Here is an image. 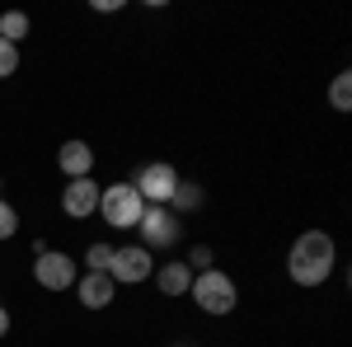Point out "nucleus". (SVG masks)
Listing matches in <instances>:
<instances>
[{"instance_id":"1","label":"nucleus","mask_w":352,"mask_h":347,"mask_svg":"<svg viewBox=\"0 0 352 347\" xmlns=\"http://www.w3.org/2000/svg\"><path fill=\"white\" fill-rule=\"evenodd\" d=\"M333 267H338L333 235H324V230H305V235H296L292 254H287V277H292L296 287H324Z\"/></svg>"},{"instance_id":"2","label":"nucleus","mask_w":352,"mask_h":347,"mask_svg":"<svg viewBox=\"0 0 352 347\" xmlns=\"http://www.w3.org/2000/svg\"><path fill=\"white\" fill-rule=\"evenodd\" d=\"M188 295L197 300V310H202V315H217V320H221V315H230V310L240 305V287H235L221 267L197 272V277H192V287H188Z\"/></svg>"},{"instance_id":"3","label":"nucleus","mask_w":352,"mask_h":347,"mask_svg":"<svg viewBox=\"0 0 352 347\" xmlns=\"http://www.w3.org/2000/svg\"><path fill=\"white\" fill-rule=\"evenodd\" d=\"M141 212H146V202H141V192L132 183H109L99 192V216L109 221L113 230H136Z\"/></svg>"},{"instance_id":"4","label":"nucleus","mask_w":352,"mask_h":347,"mask_svg":"<svg viewBox=\"0 0 352 347\" xmlns=\"http://www.w3.org/2000/svg\"><path fill=\"white\" fill-rule=\"evenodd\" d=\"M136 192H141V202L146 207H169V197H174V188H179V169L164 160H151L136 169Z\"/></svg>"},{"instance_id":"5","label":"nucleus","mask_w":352,"mask_h":347,"mask_svg":"<svg viewBox=\"0 0 352 347\" xmlns=\"http://www.w3.org/2000/svg\"><path fill=\"white\" fill-rule=\"evenodd\" d=\"M151 272H155V254H151V249H141V244L113 249L109 277L118 282V287H141V282H151Z\"/></svg>"},{"instance_id":"6","label":"nucleus","mask_w":352,"mask_h":347,"mask_svg":"<svg viewBox=\"0 0 352 347\" xmlns=\"http://www.w3.org/2000/svg\"><path fill=\"white\" fill-rule=\"evenodd\" d=\"M179 230H184V225H179V216L169 212V207H146L141 221H136L141 249H151V254H155V249H169V244L179 240Z\"/></svg>"},{"instance_id":"7","label":"nucleus","mask_w":352,"mask_h":347,"mask_svg":"<svg viewBox=\"0 0 352 347\" xmlns=\"http://www.w3.org/2000/svg\"><path fill=\"white\" fill-rule=\"evenodd\" d=\"M33 277H38V287H43V291H71V287H76V277H80V267H76V258H71V254L47 249V254H38Z\"/></svg>"},{"instance_id":"8","label":"nucleus","mask_w":352,"mask_h":347,"mask_svg":"<svg viewBox=\"0 0 352 347\" xmlns=\"http://www.w3.org/2000/svg\"><path fill=\"white\" fill-rule=\"evenodd\" d=\"M99 192H104V188L94 183V179H71V183L61 188V212L71 216V221L94 216L99 212Z\"/></svg>"},{"instance_id":"9","label":"nucleus","mask_w":352,"mask_h":347,"mask_svg":"<svg viewBox=\"0 0 352 347\" xmlns=\"http://www.w3.org/2000/svg\"><path fill=\"white\" fill-rule=\"evenodd\" d=\"M71 291L80 295V305H85V310H109V305H113V295H118V282H113L109 272H80Z\"/></svg>"},{"instance_id":"10","label":"nucleus","mask_w":352,"mask_h":347,"mask_svg":"<svg viewBox=\"0 0 352 347\" xmlns=\"http://www.w3.org/2000/svg\"><path fill=\"white\" fill-rule=\"evenodd\" d=\"M56 169H61L66 179H89V169H94V150H89V141H61V150H56Z\"/></svg>"},{"instance_id":"11","label":"nucleus","mask_w":352,"mask_h":347,"mask_svg":"<svg viewBox=\"0 0 352 347\" xmlns=\"http://www.w3.org/2000/svg\"><path fill=\"white\" fill-rule=\"evenodd\" d=\"M155 287H160L164 295H188V287H192V267L184 263V258H174V263H155Z\"/></svg>"},{"instance_id":"12","label":"nucleus","mask_w":352,"mask_h":347,"mask_svg":"<svg viewBox=\"0 0 352 347\" xmlns=\"http://www.w3.org/2000/svg\"><path fill=\"white\" fill-rule=\"evenodd\" d=\"M28 28H33V24H28L24 10H5V14H0V38H5V43H14V47L28 38Z\"/></svg>"},{"instance_id":"13","label":"nucleus","mask_w":352,"mask_h":347,"mask_svg":"<svg viewBox=\"0 0 352 347\" xmlns=\"http://www.w3.org/2000/svg\"><path fill=\"white\" fill-rule=\"evenodd\" d=\"M202 207V188L188 183V179H179V188H174V197H169V212L179 216V212H197Z\"/></svg>"},{"instance_id":"14","label":"nucleus","mask_w":352,"mask_h":347,"mask_svg":"<svg viewBox=\"0 0 352 347\" xmlns=\"http://www.w3.org/2000/svg\"><path fill=\"white\" fill-rule=\"evenodd\" d=\"M329 104L338 108V113L352 108V71H338V76H333V85H329Z\"/></svg>"},{"instance_id":"15","label":"nucleus","mask_w":352,"mask_h":347,"mask_svg":"<svg viewBox=\"0 0 352 347\" xmlns=\"http://www.w3.org/2000/svg\"><path fill=\"white\" fill-rule=\"evenodd\" d=\"M109 263H113V244H89L85 249V267L89 272H109Z\"/></svg>"},{"instance_id":"16","label":"nucleus","mask_w":352,"mask_h":347,"mask_svg":"<svg viewBox=\"0 0 352 347\" xmlns=\"http://www.w3.org/2000/svg\"><path fill=\"white\" fill-rule=\"evenodd\" d=\"M184 263H188V267H192V277H197V272H212V263H217V254H212L207 244H192Z\"/></svg>"},{"instance_id":"17","label":"nucleus","mask_w":352,"mask_h":347,"mask_svg":"<svg viewBox=\"0 0 352 347\" xmlns=\"http://www.w3.org/2000/svg\"><path fill=\"white\" fill-rule=\"evenodd\" d=\"M14 71H19V47H14V43H5V38H0V80H10V76H14Z\"/></svg>"},{"instance_id":"18","label":"nucleus","mask_w":352,"mask_h":347,"mask_svg":"<svg viewBox=\"0 0 352 347\" xmlns=\"http://www.w3.org/2000/svg\"><path fill=\"white\" fill-rule=\"evenodd\" d=\"M14 235H19V212L0 197V240H14Z\"/></svg>"},{"instance_id":"19","label":"nucleus","mask_w":352,"mask_h":347,"mask_svg":"<svg viewBox=\"0 0 352 347\" xmlns=\"http://www.w3.org/2000/svg\"><path fill=\"white\" fill-rule=\"evenodd\" d=\"M89 10H94V14H118L122 0H89Z\"/></svg>"},{"instance_id":"20","label":"nucleus","mask_w":352,"mask_h":347,"mask_svg":"<svg viewBox=\"0 0 352 347\" xmlns=\"http://www.w3.org/2000/svg\"><path fill=\"white\" fill-rule=\"evenodd\" d=\"M5 333H10V310L0 305V338H5Z\"/></svg>"},{"instance_id":"21","label":"nucleus","mask_w":352,"mask_h":347,"mask_svg":"<svg viewBox=\"0 0 352 347\" xmlns=\"http://www.w3.org/2000/svg\"><path fill=\"white\" fill-rule=\"evenodd\" d=\"M0 188H5V179H0Z\"/></svg>"}]
</instances>
